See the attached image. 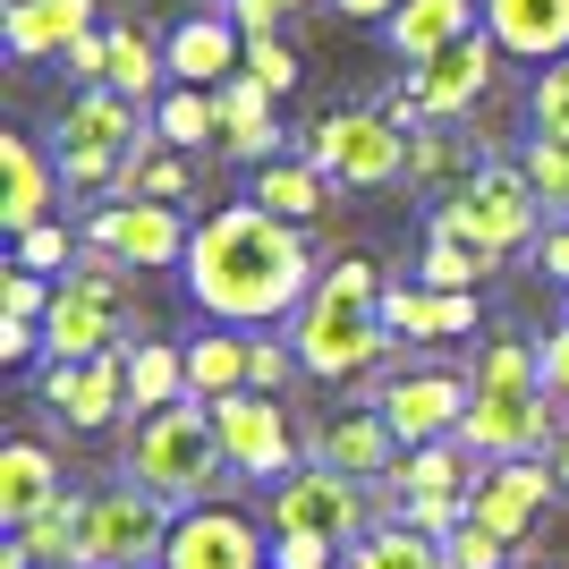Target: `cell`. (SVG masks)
Here are the masks:
<instances>
[{
	"mask_svg": "<svg viewBox=\"0 0 569 569\" xmlns=\"http://www.w3.org/2000/svg\"><path fill=\"white\" fill-rule=\"evenodd\" d=\"M315 247L298 238V221L263 213L256 196L247 204H221L204 230L188 238V289L196 307L238 323V332H256L272 315H298L315 298Z\"/></svg>",
	"mask_w": 569,
	"mask_h": 569,
	"instance_id": "6da1fadb",
	"label": "cell"
},
{
	"mask_svg": "<svg viewBox=\"0 0 569 569\" xmlns=\"http://www.w3.org/2000/svg\"><path fill=\"white\" fill-rule=\"evenodd\" d=\"M221 468H230V451H221V426H213L204 400L153 408V417H137V433H128V476L162 501H204Z\"/></svg>",
	"mask_w": 569,
	"mask_h": 569,
	"instance_id": "7a4b0ae2",
	"label": "cell"
},
{
	"mask_svg": "<svg viewBox=\"0 0 569 569\" xmlns=\"http://www.w3.org/2000/svg\"><path fill=\"white\" fill-rule=\"evenodd\" d=\"M137 153H144V102H128L119 86H86L51 128L60 188H119V170Z\"/></svg>",
	"mask_w": 569,
	"mask_h": 569,
	"instance_id": "3957f363",
	"label": "cell"
},
{
	"mask_svg": "<svg viewBox=\"0 0 569 569\" xmlns=\"http://www.w3.org/2000/svg\"><path fill=\"white\" fill-rule=\"evenodd\" d=\"M391 323H382V307H366V298H340V289L315 281V298L298 315H289V349H298V366L323 382L340 375H375L382 357H391Z\"/></svg>",
	"mask_w": 569,
	"mask_h": 569,
	"instance_id": "277c9868",
	"label": "cell"
},
{
	"mask_svg": "<svg viewBox=\"0 0 569 569\" xmlns=\"http://www.w3.org/2000/svg\"><path fill=\"white\" fill-rule=\"evenodd\" d=\"M536 221H545V196H536V179H527L519 162H485L468 179V188L433 213V238H468V247H485V256H519L527 238H536Z\"/></svg>",
	"mask_w": 569,
	"mask_h": 569,
	"instance_id": "5b68a950",
	"label": "cell"
},
{
	"mask_svg": "<svg viewBox=\"0 0 569 569\" xmlns=\"http://www.w3.org/2000/svg\"><path fill=\"white\" fill-rule=\"evenodd\" d=\"M408 153H417V137L400 128L391 102L332 111V119H315V137H307V162L323 170L332 188H391V179L408 170Z\"/></svg>",
	"mask_w": 569,
	"mask_h": 569,
	"instance_id": "8992f818",
	"label": "cell"
},
{
	"mask_svg": "<svg viewBox=\"0 0 569 569\" xmlns=\"http://www.w3.org/2000/svg\"><path fill=\"white\" fill-rule=\"evenodd\" d=\"M366 519H375V510H366V485L340 476V468H323V459L272 485V536H323V545L349 552L357 536H375Z\"/></svg>",
	"mask_w": 569,
	"mask_h": 569,
	"instance_id": "52a82bcc",
	"label": "cell"
},
{
	"mask_svg": "<svg viewBox=\"0 0 569 569\" xmlns=\"http://www.w3.org/2000/svg\"><path fill=\"white\" fill-rule=\"evenodd\" d=\"M170 527H179V519H162V493H144L137 476H128V485H111V493L86 501V569H144V561H162Z\"/></svg>",
	"mask_w": 569,
	"mask_h": 569,
	"instance_id": "ba28073f",
	"label": "cell"
},
{
	"mask_svg": "<svg viewBox=\"0 0 569 569\" xmlns=\"http://www.w3.org/2000/svg\"><path fill=\"white\" fill-rule=\"evenodd\" d=\"M493 34L476 26V34H459V43H442L433 60H417L408 69V86H400V102L391 111H408V119H468L476 102H485V86H493Z\"/></svg>",
	"mask_w": 569,
	"mask_h": 569,
	"instance_id": "9c48e42d",
	"label": "cell"
},
{
	"mask_svg": "<svg viewBox=\"0 0 569 569\" xmlns=\"http://www.w3.org/2000/svg\"><path fill=\"white\" fill-rule=\"evenodd\" d=\"M221 426V451H230L238 476H263V485H281L298 476V426H289V408L272 391H230V400H204Z\"/></svg>",
	"mask_w": 569,
	"mask_h": 569,
	"instance_id": "30bf717a",
	"label": "cell"
},
{
	"mask_svg": "<svg viewBox=\"0 0 569 569\" xmlns=\"http://www.w3.org/2000/svg\"><path fill=\"white\" fill-rule=\"evenodd\" d=\"M451 442H468V451L485 459H536L552 442V391L536 382V391H493V382H476L468 417H459Z\"/></svg>",
	"mask_w": 569,
	"mask_h": 569,
	"instance_id": "8fae6325",
	"label": "cell"
},
{
	"mask_svg": "<svg viewBox=\"0 0 569 569\" xmlns=\"http://www.w3.org/2000/svg\"><path fill=\"white\" fill-rule=\"evenodd\" d=\"M43 349L51 357L128 349V340H119V281L102 272V263H77L69 281H60V298H51V315H43Z\"/></svg>",
	"mask_w": 569,
	"mask_h": 569,
	"instance_id": "7c38bea8",
	"label": "cell"
},
{
	"mask_svg": "<svg viewBox=\"0 0 569 569\" xmlns=\"http://www.w3.org/2000/svg\"><path fill=\"white\" fill-rule=\"evenodd\" d=\"M188 238L196 230H179L170 204H144V196L102 204V213L86 221V247H94L102 263H137V272H153V263H188Z\"/></svg>",
	"mask_w": 569,
	"mask_h": 569,
	"instance_id": "4fadbf2b",
	"label": "cell"
},
{
	"mask_svg": "<svg viewBox=\"0 0 569 569\" xmlns=\"http://www.w3.org/2000/svg\"><path fill=\"white\" fill-rule=\"evenodd\" d=\"M476 375H451V366H417V375H400V382H382V417L400 426V442L417 451V442H442V433H459V417H468V391Z\"/></svg>",
	"mask_w": 569,
	"mask_h": 569,
	"instance_id": "5bb4252c",
	"label": "cell"
},
{
	"mask_svg": "<svg viewBox=\"0 0 569 569\" xmlns=\"http://www.w3.org/2000/svg\"><path fill=\"white\" fill-rule=\"evenodd\" d=\"M43 400H51V417H69L77 433L111 426L119 408H128V349H102V357H51Z\"/></svg>",
	"mask_w": 569,
	"mask_h": 569,
	"instance_id": "9a60e30c",
	"label": "cell"
},
{
	"mask_svg": "<svg viewBox=\"0 0 569 569\" xmlns=\"http://www.w3.org/2000/svg\"><path fill=\"white\" fill-rule=\"evenodd\" d=\"M162 569H263V536L247 510H188L162 545Z\"/></svg>",
	"mask_w": 569,
	"mask_h": 569,
	"instance_id": "2e32d148",
	"label": "cell"
},
{
	"mask_svg": "<svg viewBox=\"0 0 569 569\" xmlns=\"http://www.w3.org/2000/svg\"><path fill=\"white\" fill-rule=\"evenodd\" d=\"M545 493H552L545 459H485V476H476V519L493 527L501 545H519L527 527L545 519Z\"/></svg>",
	"mask_w": 569,
	"mask_h": 569,
	"instance_id": "e0dca14e",
	"label": "cell"
},
{
	"mask_svg": "<svg viewBox=\"0 0 569 569\" xmlns=\"http://www.w3.org/2000/svg\"><path fill=\"white\" fill-rule=\"evenodd\" d=\"M400 426L382 417V408H357V417H332V426L315 433V459L323 468H340V476H357V485H382V476L400 468Z\"/></svg>",
	"mask_w": 569,
	"mask_h": 569,
	"instance_id": "ac0fdd59",
	"label": "cell"
},
{
	"mask_svg": "<svg viewBox=\"0 0 569 569\" xmlns=\"http://www.w3.org/2000/svg\"><path fill=\"white\" fill-rule=\"evenodd\" d=\"M60 493H69V476H60V459L43 442H9L0 451V536H26Z\"/></svg>",
	"mask_w": 569,
	"mask_h": 569,
	"instance_id": "d6986e66",
	"label": "cell"
},
{
	"mask_svg": "<svg viewBox=\"0 0 569 569\" xmlns=\"http://www.w3.org/2000/svg\"><path fill=\"white\" fill-rule=\"evenodd\" d=\"M485 34L510 60H569V0H485Z\"/></svg>",
	"mask_w": 569,
	"mask_h": 569,
	"instance_id": "ffe728a7",
	"label": "cell"
},
{
	"mask_svg": "<svg viewBox=\"0 0 569 569\" xmlns=\"http://www.w3.org/2000/svg\"><path fill=\"white\" fill-rule=\"evenodd\" d=\"M51 188H60V162H43L34 137H0V230L26 238L34 221H51Z\"/></svg>",
	"mask_w": 569,
	"mask_h": 569,
	"instance_id": "44dd1931",
	"label": "cell"
},
{
	"mask_svg": "<svg viewBox=\"0 0 569 569\" xmlns=\"http://www.w3.org/2000/svg\"><path fill=\"white\" fill-rule=\"evenodd\" d=\"M382 323L400 340H459V332H476V289L400 281V289H382Z\"/></svg>",
	"mask_w": 569,
	"mask_h": 569,
	"instance_id": "7402d4cb",
	"label": "cell"
},
{
	"mask_svg": "<svg viewBox=\"0 0 569 569\" xmlns=\"http://www.w3.org/2000/svg\"><path fill=\"white\" fill-rule=\"evenodd\" d=\"M238 60H247V26L238 18H188L170 34V77L179 86H230Z\"/></svg>",
	"mask_w": 569,
	"mask_h": 569,
	"instance_id": "603a6c76",
	"label": "cell"
},
{
	"mask_svg": "<svg viewBox=\"0 0 569 569\" xmlns=\"http://www.w3.org/2000/svg\"><path fill=\"white\" fill-rule=\"evenodd\" d=\"M0 34H9V51H18V60L69 51L77 34H94V0H9Z\"/></svg>",
	"mask_w": 569,
	"mask_h": 569,
	"instance_id": "cb8c5ba5",
	"label": "cell"
},
{
	"mask_svg": "<svg viewBox=\"0 0 569 569\" xmlns=\"http://www.w3.org/2000/svg\"><path fill=\"white\" fill-rule=\"evenodd\" d=\"M382 34H391V51L417 69V60H433L442 43L476 34V0H400V18L382 26Z\"/></svg>",
	"mask_w": 569,
	"mask_h": 569,
	"instance_id": "d4e9b609",
	"label": "cell"
},
{
	"mask_svg": "<svg viewBox=\"0 0 569 569\" xmlns=\"http://www.w3.org/2000/svg\"><path fill=\"white\" fill-rule=\"evenodd\" d=\"M179 400H196L188 391V349H170V340L128 349V408L153 417V408H179Z\"/></svg>",
	"mask_w": 569,
	"mask_h": 569,
	"instance_id": "484cf974",
	"label": "cell"
},
{
	"mask_svg": "<svg viewBox=\"0 0 569 569\" xmlns=\"http://www.w3.org/2000/svg\"><path fill=\"white\" fill-rule=\"evenodd\" d=\"M213 94H221V144L247 153V162H263V153H272V86H263V77H230Z\"/></svg>",
	"mask_w": 569,
	"mask_h": 569,
	"instance_id": "4316f807",
	"label": "cell"
},
{
	"mask_svg": "<svg viewBox=\"0 0 569 569\" xmlns=\"http://www.w3.org/2000/svg\"><path fill=\"white\" fill-rule=\"evenodd\" d=\"M247 340H256V332L221 323V332H204L188 349V391H196V400H230V391H247Z\"/></svg>",
	"mask_w": 569,
	"mask_h": 569,
	"instance_id": "83f0119b",
	"label": "cell"
},
{
	"mask_svg": "<svg viewBox=\"0 0 569 569\" xmlns=\"http://www.w3.org/2000/svg\"><path fill=\"white\" fill-rule=\"evenodd\" d=\"M349 569H451V552H442V536L391 519V527H375V536L349 545Z\"/></svg>",
	"mask_w": 569,
	"mask_h": 569,
	"instance_id": "f1b7e54d",
	"label": "cell"
},
{
	"mask_svg": "<svg viewBox=\"0 0 569 569\" xmlns=\"http://www.w3.org/2000/svg\"><path fill=\"white\" fill-rule=\"evenodd\" d=\"M256 204L281 213V221H315L323 204H332V179H323L315 162H263L256 170Z\"/></svg>",
	"mask_w": 569,
	"mask_h": 569,
	"instance_id": "f546056e",
	"label": "cell"
},
{
	"mask_svg": "<svg viewBox=\"0 0 569 569\" xmlns=\"http://www.w3.org/2000/svg\"><path fill=\"white\" fill-rule=\"evenodd\" d=\"M153 137L179 144V153L213 144L221 137V94H213V86H179V94H162V102H153Z\"/></svg>",
	"mask_w": 569,
	"mask_h": 569,
	"instance_id": "4dcf8cb0",
	"label": "cell"
},
{
	"mask_svg": "<svg viewBox=\"0 0 569 569\" xmlns=\"http://www.w3.org/2000/svg\"><path fill=\"white\" fill-rule=\"evenodd\" d=\"M459 119H426V137H417V153H408V179H417V188H442V179H459V188H468L476 170V144L468 137H451Z\"/></svg>",
	"mask_w": 569,
	"mask_h": 569,
	"instance_id": "1f68e13d",
	"label": "cell"
},
{
	"mask_svg": "<svg viewBox=\"0 0 569 569\" xmlns=\"http://www.w3.org/2000/svg\"><path fill=\"white\" fill-rule=\"evenodd\" d=\"M196 188V170L179 144H162V153H137V162L119 170V196H144V204H179V196Z\"/></svg>",
	"mask_w": 569,
	"mask_h": 569,
	"instance_id": "d6a6232c",
	"label": "cell"
},
{
	"mask_svg": "<svg viewBox=\"0 0 569 569\" xmlns=\"http://www.w3.org/2000/svg\"><path fill=\"white\" fill-rule=\"evenodd\" d=\"M162 69H170V51H153L137 26H111V86H119L128 102L153 94V86H162Z\"/></svg>",
	"mask_w": 569,
	"mask_h": 569,
	"instance_id": "836d02e7",
	"label": "cell"
},
{
	"mask_svg": "<svg viewBox=\"0 0 569 569\" xmlns=\"http://www.w3.org/2000/svg\"><path fill=\"white\" fill-rule=\"evenodd\" d=\"M493 263L501 256H485V247H468V238H433L426 256H417V281H426V289H476Z\"/></svg>",
	"mask_w": 569,
	"mask_h": 569,
	"instance_id": "e575fe53",
	"label": "cell"
},
{
	"mask_svg": "<svg viewBox=\"0 0 569 569\" xmlns=\"http://www.w3.org/2000/svg\"><path fill=\"white\" fill-rule=\"evenodd\" d=\"M519 170L536 179V196H545V213H561L569 221V137H527V153H519Z\"/></svg>",
	"mask_w": 569,
	"mask_h": 569,
	"instance_id": "d590c367",
	"label": "cell"
},
{
	"mask_svg": "<svg viewBox=\"0 0 569 569\" xmlns=\"http://www.w3.org/2000/svg\"><path fill=\"white\" fill-rule=\"evenodd\" d=\"M476 382H493V391H536V382H545V349H527V340H493V349L476 357Z\"/></svg>",
	"mask_w": 569,
	"mask_h": 569,
	"instance_id": "8d00e7d4",
	"label": "cell"
},
{
	"mask_svg": "<svg viewBox=\"0 0 569 569\" xmlns=\"http://www.w3.org/2000/svg\"><path fill=\"white\" fill-rule=\"evenodd\" d=\"M77 247H69V230H60V221H34V230H26L18 238V263H26V272H51V281H69V272H77Z\"/></svg>",
	"mask_w": 569,
	"mask_h": 569,
	"instance_id": "74e56055",
	"label": "cell"
},
{
	"mask_svg": "<svg viewBox=\"0 0 569 569\" xmlns=\"http://www.w3.org/2000/svg\"><path fill=\"white\" fill-rule=\"evenodd\" d=\"M527 111H536V128H545V137H569V60H545V77H536Z\"/></svg>",
	"mask_w": 569,
	"mask_h": 569,
	"instance_id": "f35d334b",
	"label": "cell"
},
{
	"mask_svg": "<svg viewBox=\"0 0 569 569\" xmlns=\"http://www.w3.org/2000/svg\"><path fill=\"white\" fill-rule=\"evenodd\" d=\"M442 552H451V569H510V545H501L485 519H468L459 536H442Z\"/></svg>",
	"mask_w": 569,
	"mask_h": 569,
	"instance_id": "ab89813d",
	"label": "cell"
},
{
	"mask_svg": "<svg viewBox=\"0 0 569 569\" xmlns=\"http://www.w3.org/2000/svg\"><path fill=\"white\" fill-rule=\"evenodd\" d=\"M289 366H298V349H289V340H272V332L247 340V391H281Z\"/></svg>",
	"mask_w": 569,
	"mask_h": 569,
	"instance_id": "60d3db41",
	"label": "cell"
},
{
	"mask_svg": "<svg viewBox=\"0 0 569 569\" xmlns=\"http://www.w3.org/2000/svg\"><path fill=\"white\" fill-rule=\"evenodd\" d=\"M247 77H263L272 94H289V86H298V60H289L272 34H247Z\"/></svg>",
	"mask_w": 569,
	"mask_h": 569,
	"instance_id": "b9f144b4",
	"label": "cell"
},
{
	"mask_svg": "<svg viewBox=\"0 0 569 569\" xmlns=\"http://www.w3.org/2000/svg\"><path fill=\"white\" fill-rule=\"evenodd\" d=\"M272 569H340V545H323V536H272Z\"/></svg>",
	"mask_w": 569,
	"mask_h": 569,
	"instance_id": "7bdbcfd3",
	"label": "cell"
},
{
	"mask_svg": "<svg viewBox=\"0 0 569 569\" xmlns=\"http://www.w3.org/2000/svg\"><path fill=\"white\" fill-rule=\"evenodd\" d=\"M69 69L86 77V86H111V26H94V34H77V43H69Z\"/></svg>",
	"mask_w": 569,
	"mask_h": 569,
	"instance_id": "ee69618b",
	"label": "cell"
},
{
	"mask_svg": "<svg viewBox=\"0 0 569 569\" xmlns=\"http://www.w3.org/2000/svg\"><path fill=\"white\" fill-rule=\"evenodd\" d=\"M289 9H307V0H230V18L247 34H272V18H289Z\"/></svg>",
	"mask_w": 569,
	"mask_h": 569,
	"instance_id": "f6af8a7d",
	"label": "cell"
},
{
	"mask_svg": "<svg viewBox=\"0 0 569 569\" xmlns=\"http://www.w3.org/2000/svg\"><path fill=\"white\" fill-rule=\"evenodd\" d=\"M545 391H552V400H569V323L545 340Z\"/></svg>",
	"mask_w": 569,
	"mask_h": 569,
	"instance_id": "bcb514c9",
	"label": "cell"
},
{
	"mask_svg": "<svg viewBox=\"0 0 569 569\" xmlns=\"http://www.w3.org/2000/svg\"><path fill=\"white\" fill-rule=\"evenodd\" d=\"M43 349V323H18V315H0V357H34Z\"/></svg>",
	"mask_w": 569,
	"mask_h": 569,
	"instance_id": "7dc6e473",
	"label": "cell"
},
{
	"mask_svg": "<svg viewBox=\"0 0 569 569\" xmlns=\"http://www.w3.org/2000/svg\"><path fill=\"white\" fill-rule=\"evenodd\" d=\"M536 263H545V281H569V221H561V230H545Z\"/></svg>",
	"mask_w": 569,
	"mask_h": 569,
	"instance_id": "c3c4849f",
	"label": "cell"
},
{
	"mask_svg": "<svg viewBox=\"0 0 569 569\" xmlns=\"http://www.w3.org/2000/svg\"><path fill=\"white\" fill-rule=\"evenodd\" d=\"M332 9H340V18H375V26L400 18V0H332Z\"/></svg>",
	"mask_w": 569,
	"mask_h": 569,
	"instance_id": "681fc988",
	"label": "cell"
},
{
	"mask_svg": "<svg viewBox=\"0 0 569 569\" xmlns=\"http://www.w3.org/2000/svg\"><path fill=\"white\" fill-rule=\"evenodd\" d=\"M0 569H34V545H26V536H9V545H0Z\"/></svg>",
	"mask_w": 569,
	"mask_h": 569,
	"instance_id": "f907efd6",
	"label": "cell"
},
{
	"mask_svg": "<svg viewBox=\"0 0 569 569\" xmlns=\"http://www.w3.org/2000/svg\"><path fill=\"white\" fill-rule=\"evenodd\" d=\"M552 476H561V485H569V442H561V451H552Z\"/></svg>",
	"mask_w": 569,
	"mask_h": 569,
	"instance_id": "816d5d0a",
	"label": "cell"
}]
</instances>
